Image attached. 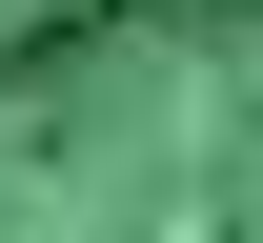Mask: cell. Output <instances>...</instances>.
<instances>
[{"instance_id":"cell-1","label":"cell","mask_w":263,"mask_h":243,"mask_svg":"<svg viewBox=\"0 0 263 243\" xmlns=\"http://www.w3.org/2000/svg\"><path fill=\"white\" fill-rule=\"evenodd\" d=\"M0 243H263V0H81L0 41Z\"/></svg>"}]
</instances>
